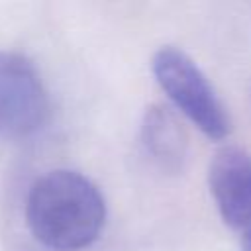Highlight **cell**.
<instances>
[{
  "mask_svg": "<svg viewBox=\"0 0 251 251\" xmlns=\"http://www.w3.org/2000/svg\"><path fill=\"white\" fill-rule=\"evenodd\" d=\"M141 137L147 153L167 171H178L186 157L188 135L178 118L165 106L147 108L141 124Z\"/></svg>",
  "mask_w": 251,
  "mask_h": 251,
  "instance_id": "cell-5",
  "label": "cell"
},
{
  "mask_svg": "<svg viewBox=\"0 0 251 251\" xmlns=\"http://www.w3.org/2000/svg\"><path fill=\"white\" fill-rule=\"evenodd\" d=\"M49 98L35 65L20 53H0V135L35 133L47 120Z\"/></svg>",
  "mask_w": 251,
  "mask_h": 251,
  "instance_id": "cell-3",
  "label": "cell"
},
{
  "mask_svg": "<svg viewBox=\"0 0 251 251\" xmlns=\"http://www.w3.org/2000/svg\"><path fill=\"white\" fill-rule=\"evenodd\" d=\"M153 75L176 110L206 137L224 139L229 133L231 120L226 106L200 67L182 49L161 47L153 57Z\"/></svg>",
  "mask_w": 251,
  "mask_h": 251,
  "instance_id": "cell-2",
  "label": "cell"
},
{
  "mask_svg": "<svg viewBox=\"0 0 251 251\" xmlns=\"http://www.w3.org/2000/svg\"><path fill=\"white\" fill-rule=\"evenodd\" d=\"M33 237L53 251L92 245L106 222V202L98 186L76 171L57 169L39 176L25 202Z\"/></svg>",
  "mask_w": 251,
  "mask_h": 251,
  "instance_id": "cell-1",
  "label": "cell"
},
{
  "mask_svg": "<svg viewBox=\"0 0 251 251\" xmlns=\"http://www.w3.org/2000/svg\"><path fill=\"white\" fill-rule=\"evenodd\" d=\"M243 251H251V231L243 235Z\"/></svg>",
  "mask_w": 251,
  "mask_h": 251,
  "instance_id": "cell-6",
  "label": "cell"
},
{
  "mask_svg": "<svg viewBox=\"0 0 251 251\" xmlns=\"http://www.w3.org/2000/svg\"><path fill=\"white\" fill-rule=\"evenodd\" d=\"M208 184L222 220L241 235L251 231V153L222 147L210 161Z\"/></svg>",
  "mask_w": 251,
  "mask_h": 251,
  "instance_id": "cell-4",
  "label": "cell"
}]
</instances>
